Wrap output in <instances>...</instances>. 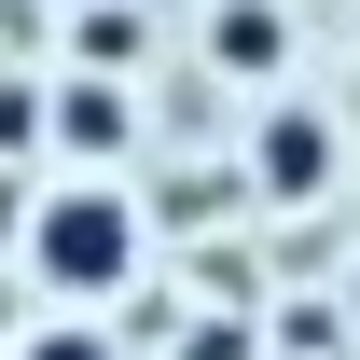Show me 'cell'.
Returning a JSON list of instances; mask_svg holds the SVG:
<instances>
[{"label": "cell", "instance_id": "cell-4", "mask_svg": "<svg viewBox=\"0 0 360 360\" xmlns=\"http://www.w3.org/2000/svg\"><path fill=\"white\" fill-rule=\"evenodd\" d=\"M277 56H291V14H277V0H208V70L277 84Z\"/></svg>", "mask_w": 360, "mask_h": 360}, {"label": "cell", "instance_id": "cell-3", "mask_svg": "<svg viewBox=\"0 0 360 360\" xmlns=\"http://www.w3.org/2000/svg\"><path fill=\"white\" fill-rule=\"evenodd\" d=\"M125 139H139V97H125V70H111V84H97V70H70V84H56V153H70V167L125 153Z\"/></svg>", "mask_w": 360, "mask_h": 360}, {"label": "cell", "instance_id": "cell-9", "mask_svg": "<svg viewBox=\"0 0 360 360\" xmlns=\"http://www.w3.org/2000/svg\"><path fill=\"white\" fill-rule=\"evenodd\" d=\"M14 333H28V319H14V291H0V347H14Z\"/></svg>", "mask_w": 360, "mask_h": 360}, {"label": "cell", "instance_id": "cell-10", "mask_svg": "<svg viewBox=\"0 0 360 360\" xmlns=\"http://www.w3.org/2000/svg\"><path fill=\"white\" fill-rule=\"evenodd\" d=\"M347 319H360V277H347Z\"/></svg>", "mask_w": 360, "mask_h": 360}, {"label": "cell", "instance_id": "cell-6", "mask_svg": "<svg viewBox=\"0 0 360 360\" xmlns=\"http://www.w3.org/2000/svg\"><path fill=\"white\" fill-rule=\"evenodd\" d=\"M42 139H56V97H42V84H0V153L42 167Z\"/></svg>", "mask_w": 360, "mask_h": 360}, {"label": "cell", "instance_id": "cell-1", "mask_svg": "<svg viewBox=\"0 0 360 360\" xmlns=\"http://www.w3.org/2000/svg\"><path fill=\"white\" fill-rule=\"evenodd\" d=\"M14 250H28V277H42L56 305H97V291L139 277V194L97 180V167H70V180H42V208H28Z\"/></svg>", "mask_w": 360, "mask_h": 360}, {"label": "cell", "instance_id": "cell-2", "mask_svg": "<svg viewBox=\"0 0 360 360\" xmlns=\"http://www.w3.org/2000/svg\"><path fill=\"white\" fill-rule=\"evenodd\" d=\"M250 180H264L277 208H305V194H333V180H347V139H333V111H277V125L250 139Z\"/></svg>", "mask_w": 360, "mask_h": 360}, {"label": "cell", "instance_id": "cell-8", "mask_svg": "<svg viewBox=\"0 0 360 360\" xmlns=\"http://www.w3.org/2000/svg\"><path fill=\"white\" fill-rule=\"evenodd\" d=\"M28 208H42V194H28V153H14V167H0V236H28Z\"/></svg>", "mask_w": 360, "mask_h": 360}, {"label": "cell", "instance_id": "cell-7", "mask_svg": "<svg viewBox=\"0 0 360 360\" xmlns=\"http://www.w3.org/2000/svg\"><path fill=\"white\" fill-rule=\"evenodd\" d=\"M14 360H111V333H84V319H56V333H14Z\"/></svg>", "mask_w": 360, "mask_h": 360}, {"label": "cell", "instance_id": "cell-5", "mask_svg": "<svg viewBox=\"0 0 360 360\" xmlns=\"http://www.w3.org/2000/svg\"><path fill=\"white\" fill-rule=\"evenodd\" d=\"M70 56H84V70H125V56H139V14H125V0H84V14H70Z\"/></svg>", "mask_w": 360, "mask_h": 360}]
</instances>
